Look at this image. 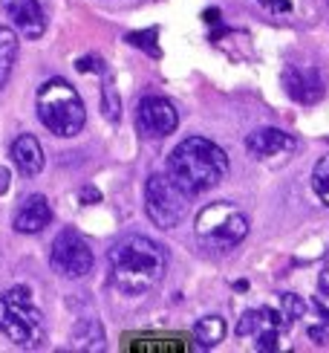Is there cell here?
Listing matches in <instances>:
<instances>
[{"label":"cell","instance_id":"6da1fadb","mask_svg":"<svg viewBox=\"0 0 329 353\" xmlns=\"http://www.w3.org/2000/svg\"><path fill=\"white\" fill-rule=\"evenodd\" d=\"M110 281L125 296L151 292L168 270V252L147 234H127L110 246Z\"/></svg>","mask_w":329,"mask_h":353},{"label":"cell","instance_id":"7a4b0ae2","mask_svg":"<svg viewBox=\"0 0 329 353\" xmlns=\"http://www.w3.org/2000/svg\"><path fill=\"white\" fill-rule=\"evenodd\" d=\"M171 180L185 191L188 197L205 194L220 185L229 174V157L217 142L205 137H188L176 145L168 157Z\"/></svg>","mask_w":329,"mask_h":353},{"label":"cell","instance_id":"3957f363","mask_svg":"<svg viewBox=\"0 0 329 353\" xmlns=\"http://www.w3.org/2000/svg\"><path fill=\"white\" fill-rule=\"evenodd\" d=\"M35 105H38V119L50 134L61 137V139L81 134V128L87 122V110H84L78 90L70 81H64V79L43 81L38 87Z\"/></svg>","mask_w":329,"mask_h":353},{"label":"cell","instance_id":"277c9868","mask_svg":"<svg viewBox=\"0 0 329 353\" xmlns=\"http://www.w3.org/2000/svg\"><path fill=\"white\" fill-rule=\"evenodd\" d=\"M0 333L18 347H38L43 342V316L26 287L0 292Z\"/></svg>","mask_w":329,"mask_h":353},{"label":"cell","instance_id":"5b68a950","mask_svg":"<svg viewBox=\"0 0 329 353\" xmlns=\"http://www.w3.org/2000/svg\"><path fill=\"white\" fill-rule=\"evenodd\" d=\"M197 241L211 249V252H229L237 243L246 241L248 234V217L229 200H217L197 214Z\"/></svg>","mask_w":329,"mask_h":353},{"label":"cell","instance_id":"8992f818","mask_svg":"<svg viewBox=\"0 0 329 353\" xmlns=\"http://www.w3.org/2000/svg\"><path fill=\"white\" fill-rule=\"evenodd\" d=\"M145 212L159 229H173L185 220L188 194L179 188L168 171H156L145 183Z\"/></svg>","mask_w":329,"mask_h":353},{"label":"cell","instance_id":"52a82bcc","mask_svg":"<svg viewBox=\"0 0 329 353\" xmlns=\"http://www.w3.org/2000/svg\"><path fill=\"white\" fill-rule=\"evenodd\" d=\"M50 263H52V270L64 278H84L87 272H93V249L87 246V241L78 232L64 229L52 241Z\"/></svg>","mask_w":329,"mask_h":353},{"label":"cell","instance_id":"ba28073f","mask_svg":"<svg viewBox=\"0 0 329 353\" xmlns=\"http://www.w3.org/2000/svg\"><path fill=\"white\" fill-rule=\"evenodd\" d=\"M179 125V113L168 99L162 96H145L136 108V128L147 139H162L171 137Z\"/></svg>","mask_w":329,"mask_h":353},{"label":"cell","instance_id":"9c48e42d","mask_svg":"<svg viewBox=\"0 0 329 353\" xmlns=\"http://www.w3.org/2000/svg\"><path fill=\"white\" fill-rule=\"evenodd\" d=\"M283 87L301 105H315L326 93L323 72L318 67H286L283 70Z\"/></svg>","mask_w":329,"mask_h":353},{"label":"cell","instance_id":"30bf717a","mask_svg":"<svg viewBox=\"0 0 329 353\" xmlns=\"http://www.w3.org/2000/svg\"><path fill=\"white\" fill-rule=\"evenodd\" d=\"M3 12L12 21V26L29 41L47 32V14H43L38 0H3Z\"/></svg>","mask_w":329,"mask_h":353},{"label":"cell","instance_id":"8fae6325","mask_svg":"<svg viewBox=\"0 0 329 353\" xmlns=\"http://www.w3.org/2000/svg\"><path fill=\"white\" fill-rule=\"evenodd\" d=\"M52 220V209L43 194H29L21 200V205L14 209V217H12V226L14 232L21 234H41L43 229L50 226Z\"/></svg>","mask_w":329,"mask_h":353},{"label":"cell","instance_id":"7c38bea8","mask_svg":"<svg viewBox=\"0 0 329 353\" xmlns=\"http://www.w3.org/2000/svg\"><path fill=\"white\" fill-rule=\"evenodd\" d=\"M246 151L257 159H268V157H280L295 151V137L286 134L280 128H257L246 137Z\"/></svg>","mask_w":329,"mask_h":353},{"label":"cell","instance_id":"4fadbf2b","mask_svg":"<svg viewBox=\"0 0 329 353\" xmlns=\"http://www.w3.org/2000/svg\"><path fill=\"white\" fill-rule=\"evenodd\" d=\"M12 163L23 176H38L43 171V148L32 134H23L12 142Z\"/></svg>","mask_w":329,"mask_h":353},{"label":"cell","instance_id":"5bb4252c","mask_svg":"<svg viewBox=\"0 0 329 353\" xmlns=\"http://www.w3.org/2000/svg\"><path fill=\"white\" fill-rule=\"evenodd\" d=\"M280 319H283V313H275V310H268V307L248 310V313H243L240 325H237V333L240 336H260L266 330H280Z\"/></svg>","mask_w":329,"mask_h":353},{"label":"cell","instance_id":"9a60e30c","mask_svg":"<svg viewBox=\"0 0 329 353\" xmlns=\"http://www.w3.org/2000/svg\"><path fill=\"white\" fill-rule=\"evenodd\" d=\"M18 32L9 26H0V90L6 87L12 70H14V61H18Z\"/></svg>","mask_w":329,"mask_h":353},{"label":"cell","instance_id":"2e32d148","mask_svg":"<svg viewBox=\"0 0 329 353\" xmlns=\"http://www.w3.org/2000/svg\"><path fill=\"white\" fill-rule=\"evenodd\" d=\"M222 339H226V321L220 316H205L193 325V342L200 347H217Z\"/></svg>","mask_w":329,"mask_h":353},{"label":"cell","instance_id":"e0dca14e","mask_svg":"<svg viewBox=\"0 0 329 353\" xmlns=\"http://www.w3.org/2000/svg\"><path fill=\"white\" fill-rule=\"evenodd\" d=\"M72 342L78 350H101L104 347V327L96 319H84L72 330Z\"/></svg>","mask_w":329,"mask_h":353},{"label":"cell","instance_id":"ac0fdd59","mask_svg":"<svg viewBox=\"0 0 329 353\" xmlns=\"http://www.w3.org/2000/svg\"><path fill=\"white\" fill-rule=\"evenodd\" d=\"M312 188H315L318 200L329 205V154L321 157L315 163V168H312Z\"/></svg>","mask_w":329,"mask_h":353},{"label":"cell","instance_id":"d6986e66","mask_svg":"<svg viewBox=\"0 0 329 353\" xmlns=\"http://www.w3.org/2000/svg\"><path fill=\"white\" fill-rule=\"evenodd\" d=\"M280 313H283V319H301L306 313V301L301 296H295V292H283L280 296Z\"/></svg>","mask_w":329,"mask_h":353},{"label":"cell","instance_id":"ffe728a7","mask_svg":"<svg viewBox=\"0 0 329 353\" xmlns=\"http://www.w3.org/2000/svg\"><path fill=\"white\" fill-rule=\"evenodd\" d=\"M81 200L89 205V203H98L101 200V194H98V188H93V185H87L84 191H81Z\"/></svg>","mask_w":329,"mask_h":353},{"label":"cell","instance_id":"44dd1931","mask_svg":"<svg viewBox=\"0 0 329 353\" xmlns=\"http://www.w3.org/2000/svg\"><path fill=\"white\" fill-rule=\"evenodd\" d=\"M309 336H312V339H315L318 345H326V342H329V330H321V327H312Z\"/></svg>","mask_w":329,"mask_h":353},{"label":"cell","instance_id":"7402d4cb","mask_svg":"<svg viewBox=\"0 0 329 353\" xmlns=\"http://www.w3.org/2000/svg\"><path fill=\"white\" fill-rule=\"evenodd\" d=\"M6 191H9V171L0 168V194H6Z\"/></svg>","mask_w":329,"mask_h":353},{"label":"cell","instance_id":"603a6c76","mask_svg":"<svg viewBox=\"0 0 329 353\" xmlns=\"http://www.w3.org/2000/svg\"><path fill=\"white\" fill-rule=\"evenodd\" d=\"M321 290L329 292V261H326V267H323V272H321Z\"/></svg>","mask_w":329,"mask_h":353},{"label":"cell","instance_id":"cb8c5ba5","mask_svg":"<svg viewBox=\"0 0 329 353\" xmlns=\"http://www.w3.org/2000/svg\"><path fill=\"white\" fill-rule=\"evenodd\" d=\"M323 319H326V325H329V310H323Z\"/></svg>","mask_w":329,"mask_h":353}]
</instances>
